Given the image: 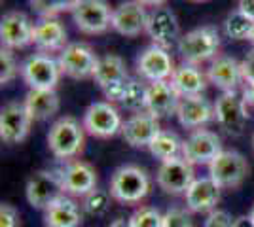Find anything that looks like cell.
Returning a JSON list of instances; mask_svg holds the SVG:
<instances>
[{
  "label": "cell",
  "instance_id": "cell-9",
  "mask_svg": "<svg viewBox=\"0 0 254 227\" xmlns=\"http://www.w3.org/2000/svg\"><path fill=\"white\" fill-rule=\"evenodd\" d=\"M222 142L216 133L209 129H195L182 140V157L190 165H211L222 153Z\"/></svg>",
  "mask_w": 254,
  "mask_h": 227
},
{
  "label": "cell",
  "instance_id": "cell-1",
  "mask_svg": "<svg viewBox=\"0 0 254 227\" xmlns=\"http://www.w3.org/2000/svg\"><path fill=\"white\" fill-rule=\"evenodd\" d=\"M85 129L84 123H80L72 116L59 118L48 133V148L57 159L72 161L80 151L84 150Z\"/></svg>",
  "mask_w": 254,
  "mask_h": 227
},
{
  "label": "cell",
  "instance_id": "cell-6",
  "mask_svg": "<svg viewBox=\"0 0 254 227\" xmlns=\"http://www.w3.org/2000/svg\"><path fill=\"white\" fill-rule=\"evenodd\" d=\"M84 129L95 138H112L118 133H122L124 121L116 110V106L108 100L91 102L84 112Z\"/></svg>",
  "mask_w": 254,
  "mask_h": 227
},
{
  "label": "cell",
  "instance_id": "cell-47",
  "mask_svg": "<svg viewBox=\"0 0 254 227\" xmlns=\"http://www.w3.org/2000/svg\"><path fill=\"white\" fill-rule=\"evenodd\" d=\"M191 2H205V0H191Z\"/></svg>",
  "mask_w": 254,
  "mask_h": 227
},
{
  "label": "cell",
  "instance_id": "cell-13",
  "mask_svg": "<svg viewBox=\"0 0 254 227\" xmlns=\"http://www.w3.org/2000/svg\"><path fill=\"white\" fill-rule=\"evenodd\" d=\"M63 193L70 197H82L97 189V171L93 165L80 159H72L59 171Z\"/></svg>",
  "mask_w": 254,
  "mask_h": 227
},
{
  "label": "cell",
  "instance_id": "cell-39",
  "mask_svg": "<svg viewBox=\"0 0 254 227\" xmlns=\"http://www.w3.org/2000/svg\"><path fill=\"white\" fill-rule=\"evenodd\" d=\"M241 72H243L245 84H254V49L243 59V63H241Z\"/></svg>",
  "mask_w": 254,
  "mask_h": 227
},
{
  "label": "cell",
  "instance_id": "cell-20",
  "mask_svg": "<svg viewBox=\"0 0 254 227\" xmlns=\"http://www.w3.org/2000/svg\"><path fill=\"white\" fill-rule=\"evenodd\" d=\"M180 25L179 19L175 15V11L159 6L148 13V23H146V34L152 38V42L156 45H169L175 38H179Z\"/></svg>",
  "mask_w": 254,
  "mask_h": 227
},
{
  "label": "cell",
  "instance_id": "cell-34",
  "mask_svg": "<svg viewBox=\"0 0 254 227\" xmlns=\"http://www.w3.org/2000/svg\"><path fill=\"white\" fill-rule=\"evenodd\" d=\"M32 10L38 11L42 17H55L61 11H70L76 0H29Z\"/></svg>",
  "mask_w": 254,
  "mask_h": 227
},
{
  "label": "cell",
  "instance_id": "cell-46",
  "mask_svg": "<svg viewBox=\"0 0 254 227\" xmlns=\"http://www.w3.org/2000/svg\"><path fill=\"white\" fill-rule=\"evenodd\" d=\"M251 42H254V29H253V33H251V38H249Z\"/></svg>",
  "mask_w": 254,
  "mask_h": 227
},
{
  "label": "cell",
  "instance_id": "cell-3",
  "mask_svg": "<svg viewBox=\"0 0 254 227\" xmlns=\"http://www.w3.org/2000/svg\"><path fill=\"white\" fill-rule=\"evenodd\" d=\"M218 49H220V34L216 31V27H211V25L197 27L184 36H180L179 40V53L182 61L188 65H201L205 61L216 57Z\"/></svg>",
  "mask_w": 254,
  "mask_h": 227
},
{
  "label": "cell",
  "instance_id": "cell-42",
  "mask_svg": "<svg viewBox=\"0 0 254 227\" xmlns=\"http://www.w3.org/2000/svg\"><path fill=\"white\" fill-rule=\"evenodd\" d=\"M233 227H254V222L249 216H239V218H235Z\"/></svg>",
  "mask_w": 254,
  "mask_h": 227
},
{
  "label": "cell",
  "instance_id": "cell-32",
  "mask_svg": "<svg viewBox=\"0 0 254 227\" xmlns=\"http://www.w3.org/2000/svg\"><path fill=\"white\" fill-rule=\"evenodd\" d=\"M146 91H148V86H144L140 80H129L126 89V95H124V100L122 104L126 106L127 110L131 112H144L146 110Z\"/></svg>",
  "mask_w": 254,
  "mask_h": 227
},
{
  "label": "cell",
  "instance_id": "cell-40",
  "mask_svg": "<svg viewBox=\"0 0 254 227\" xmlns=\"http://www.w3.org/2000/svg\"><path fill=\"white\" fill-rule=\"evenodd\" d=\"M237 10L241 11L243 15H247L251 21H254V0H239Z\"/></svg>",
  "mask_w": 254,
  "mask_h": 227
},
{
  "label": "cell",
  "instance_id": "cell-23",
  "mask_svg": "<svg viewBox=\"0 0 254 227\" xmlns=\"http://www.w3.org/2000/svg\"><path fill=\"white\" fill-rule=\"evenodd\" d=\"M180 95L171 86V82H152L146 91V112L156 118H167L177 114Z\"/></svg>",
  "mask_w": 254,
  "mask_h": 227
},
{
  "label": "cell",
  "instance_id": "cell-7",
  "mask_svg": "<svg viewBox=\"0 0 254 227\" xmlns=\"http://www.w3.org/2000/svg\"><path fill=\"white\" fill-rule=\"evenodd\" d=\"M99 59L101 57L93 51V47L82 42L68 44L57 57L61 72L68 78H72V80L93 78L97 65H99Z\"/></svg>",
  "mask_w": 254,
  "mask_h": 227
},
{
  "label": "cell",
  "instance_id": "cell-27",
  "mask_svg": "<svg viewBox=\"0 0 254 227\" xmlns=\"http://www.w3.org/2000/svg\"><path fill=\"white\" fill-rule=\"evenodd\" d=\"M169 82L171 86L175 87V91L180 95V98L201 95L207 87L205 74L195 65H188V63H182L179 68H175Z\"/></svg>",
  "mask_w": 254,
  "mask_h": 227
},
{
  "label": "cell",
  "instance_id": "cell-31",
  "mask_svg": "<svg viewBox=\"0 0 254 227\" xmlns=\"http://www.w3.org/2000/svg\"><path fill=\"white\" fill-rule=\"evenodd\" d=\"M110 199H112L110 191L97 187V189H93L91 193H87L84 199H82V208H84V212L87 216L101 218L108 212V208H110Z\"/></svg>",
  "mask_w": 254,
  "mask_h": 227
},
{
  "label": "cell",
  "instance_id": "cell-8",
  "mask_svg": "<svg viewBox=\"0 0 254 227\" xmlns=\"http://www.w3.org/2000/svg\"><path fill=\"white\" fill-rule=\"evenodd\" d=\"M61 76L63 72L59 61L46 53L31 55L21 65V78L29 89H55Z\"/></svg>",
  "mask_w": 254,
  "mask_h": 227
},
{
  "label": "cell",
  "instance_id": "cell-4",
  "mask_svg": "<svg viewBox=\"0 0 254 227\" xmlns=\"http://www.w3.org/2000/svg\"><path fill=\"white\" fill-rule=\"evenodd\" d=\"M112 8L106 0H76L70 15L84 34H103L112 29Z\"/></svg>",
  "mask_w": 254,
  "mask_h": 227
},
{
  "label": "cell",
  "instance_id": "cell-2",
  "mask_svg": "<svg viewBox=\"0 0 254 227\" xmlns=\"http://www.w3.org/2000/svg\"><path fill=\"white\" fill-rule=\"evenodd\" d=\"M150 176L138 165H124L114 171L108 191L122 205H137L150 193Z\"/></svg>",
  "mask_w": 254,
  "mask_h": 227
},
{
  "label": "cell",
  "instance_id": "cell-12",
  "mask_svg": "<svg viewBox=\"0 0 254 227\" xmlns=\"http://www.w3.org/2000/svg\"><path fill=\"white\" fill-rule=\"evenodd\" d=\"M193 180H195L193 165H190L182 155L169 161H161L156 173L159 189H163L167 195H184Z\"/></svg>",
  "mask_w": 254,
  "mask_h": 227
},
{
  "label": "cell",
  "instance_id": "cell-16",
  "mask_svg": "<svg viewBox=\"0 0 254 227\" xmlns=\"http://www.w3.org/2000/svg\"><path fill=\"white\" fill-rule=\"evenodd\" d=\"M137 72L144 80L152 82H167L175 72L173 59L165 47L152 44L146 49H142L137 57Z\"/></svg>",
  "mask_w": 254,
  "mask_h": 227
},
{
  "label": "cell",
  "instance_id": "cell-36",
  "mask_svg": "<svg viewBox=\"0 0 254 227\" xmlns=\"http://www.w3.org/2000/svg\"><path fill=\"white\" fill-rule=\"evenodd\" d=\"M163 227H193L190 210L173 206L163 214Z\"/></svg>",
  "mask_w": 254,
  "mask_h": 227
},
{
  "label": "cell",
  "instance_id": "cell-22",
  "mask_svg": "<svg viewBox=\"0 0 254 227\" xmlns=\"http://www.w3.org/2000/svg\"><path fill=\"white\" fill-rule=\"evenodd\" d=\"M177 119L184 129H201L211 119H214V106L203 95L180 98L177 108Z\"/></svg>",
  "mask_w": 254,
  "mask_h": 227
},
{
  "label": "cell",
  "instance_id": "cell-25",
  "mask_svg": "<svg viewBox=\"0 0 254 227\" xmlns=\"http://www.w3.org/2000/svg\"><path fill=\"white\" fill-rule=\"evenodd\" d=\"M32 44L44 53H50V51H59L61 53L68 45L64 25L55 17H42L34 25Z\"/></svg>",
  "mask_w": 254,
  "mask_h": 227
},
{
  "label": "cell",
  "instance_id": "cell-30",
  "mask_svg": "<svg viewBox=\"0 0 254 227\" xmlns=\"http://www.w3.org/2000/svg\"><path fill=\"white\" fill-rule=\"evenodd\" d=\"M254 29V21H251L247 15H243L239 10L230 13L224 21V33L232 40H249Z\"/></svg>",
  "mask_w": 254,
  "mask_h": 227
},
{
  "label": "cell",
  "instance_id": "cell-26",
  "mask_svg": "<svg viewBox=\"0 0 254 227\" xmlns=\"http://www.w3.org/2000/svg\"><path fill=\"white\" fill-rule=\"evenodd\" d=\"M23 104L34 121H46L59 112L61 100L55 89H29Z\"/></svg>",
  "mask_w": 254,
  "mask_h": 227
},
{
  "label": "cell",
  "instance_id": "cell-44",
  "mask_svg": "<svg viewBox=\"0 0 254 227\" xmlns=\"http://www.w3.org/2000/svg\"><path fill=\"white\" fill-rule=\"evenodd\" d=\"M108 227H131V222H129V218L127 220L126 218H116Z\"/></svg>",
  "mask_w": 254,
  "mask_h": 227
},
{
  "label": "cell",
  "instance_id": "cell-29",
  "mask_svg": "<svg viewBox=\"0 0 254 227\" xmlns=\"http://www.w3.org/2000/svg\"><path fill=\"white\" fill-rule=\"evenodd\" d=\"M148 150L159 161H169V159L182 155V140L179 138L177 133L161 129L148 146Z\"/></svg>",
  "mask_w": 254,
  "mask_h": 227
},
{
  "label": "cell",
  "instance_id": "cell-28",
  "mask_svg": "<svg viewBox=\"0 0 254 227\" xmlns=\"http://www.w3.org/2000/svg\"><path fill=\"white\" fill-rule=\"evenodd\" d=\"M95 84L101 87V91H105L108 87L116 86V84H124L129 82L131 78L127 74L126 63L120 55H105L99 59V65H97L95 76H93Z\"/></svg>",
  "mask_w": 254,
  "mask_h": 227
},
{
  "label": "cell",
  "instance_id": "cell-41",
  "mask_svg": "<svg viewBox=\"0 0 254 227\" xmlns=\"http://www.w3.org/2000/svg\"><path fill=\"white\" fill-rule=\"evenodd\" d=\"M243 100L247 106L254 108V84H247V87L243 89Z\"/></svg>",
  "mask_w": 254,
  "mask_h": 227
},
{
  "label": "cell",
  "instance_id": "cell-11",
  "mask_svg": "<svg viewBox=\"0 0 254 227\" xmlns=\"http://www.w3.org/2000/svg\"><path fill=\"white\" fill-rule=\"evenodd\" d=\"M61 195H63L61 176L55 171H38L27 180L25 185L27 203L38 210H46Z\"/></svg>",
  "mask_w": 254,
  "mask_h": 227
},
{
  "label": "cell",
  "instance_id": "cell-14",
  "mask_svg": "<svg viewBox=\"0 0 254 227\" xmlns=\"http://www.w3.org/2000/svg\"><path fill=\"white\" fill-rule=\"evenodd\" d=\"M34 119L23 102H8L0 110V138L6 144H19L29 136Z\"/></svg>",
  "mask_w": 254,
  "mask_h": 227
},
{
  "label": "cell",
  "instance_id": "cell-43",
  "mask_svg": "<svg viewBox=\"0 0 254 227\" xmlns=\"http://www.w3.org/2000/svg\"><path fill=\"white\" fill-rule=\"evenodd\" d=\"M138 4H142V6H154V8H159V6H163L167 0H135Z\"/></svg>",
  "mask_w": 254,
  "mask_h": 227
},
{
  "label": "cell",
  "instance_id": "cell-24",
  "mask_svg": "<svg viewBox=\"0 0 254 227\" xmlns=\"http://www.w3.org/2000/svg\"><path fill=\"white\" fill-rule=\"evenodd\" d=\"M207 80L214 87H218L222 93L235 91L239 84L243 82V72H241V63H237L233 57L220 55L211 63L207 70Z\"/></svg>",
  "mask_w": 254,
  "mask_h": 227
},
{
  "label": "cell",
  "instance_id": "cell-38",
  "mask_svg": "<svg viewBox=\"0 0 254 227\" xmlns=\"http://www.w3.org/2000/svg\"><path fill=\"white\" fill-rule=\"evenodd\" d=\"M233 222H235V218H232L230 212L216 208V210L209 212L203 227H233Z\"/></svg>",
  "mask_w": 254,
  "mask_h": 227
},
{
  "label": "cell",
  "instance_id": "cell-15",
  "mask_svg": "<svg viewBox=\"0 0 254 227\" xmlns=\"http://www.w3.org/2000/svg\"><path fill=\"white\" fill-rule=\"evenodd\" d=\"M34 25L23 11H8L0 19V42L8 49H23L32 44Z\"/></svg>",
  "mask_w": 254,
  "mask_h": 227
},
{
  "label": "cell",
  "instance_id": "cell-17",
  "mask_svg": "<svg viewBox=\"0 0 254 227\" xmlns=\"http://www.w3.org/2000/svg\"><path fill=\"white\" fill-rule=\"evenodd\" d=\"M146 23H148V13L144 6L135 0H124L112 11V31L127 38H135L140 33H144Z\"/></svg>",
  "mask_w": 254,
  "mask_h": 227
},
{
  "label": "cell",
  "instance_id": "cell-10",
  "mask_svg": "<svg viewBox=\"0 0 254 227\" xmlns=\"http://www.w3.org/2000/svg\"><path fill=\"white\" fill-rule=\"evenodd\" d=\"M214 119L228 135L239 136L249 121V110L243 97H239L235 91L222 93L214 102Z\"/></svg>",
  "mask_w": 254,
  "mask_h": 227
},
{
  "label": "cell",
  "instance_id": "cell-35",
  "mask_svg": "<svg viewBox=\"0 0 254 227\" xmlns=\"http://www.w3.org/2000/svg\"><path fill=\"white\" fill-rule=\"evenodd\" d=\"M17 72H21V68H17L15 57L11 53V49L2 47L0 49V84L8 86L11 80H15Z\"/></svg>",
  "mask_w": 254,
  "mask_h": 227
},
{
  "label": "cell",
  "instance_id": "cell-45",
  "mask_svg": "<svg viewBox=\"0 0 254 227\" xmlns=\"http://www.w3.org/2000/svg\"><path fill=\"white\" fill-rule=\"evenodd\" d=\"M249 218L254 222V205H253V208H251V212H249Z\"/></svg>",
  "mask_w": 254,
  "mask_h": 227
},
{
  "label": "cell",
  "instance_id": "cell-18",
  "mask_svg": "<svg viewBox=\"0 0 254 227\" xmlns=\"http://www.w3.org/2000/svg\"><path fill=\"white\" fill-rule=\"evenodd\" d=\"M159 131H161L159 119L144 110V112L133 114L127 121H124L122 135H124V140L129 146H133V148H148Z\"/></svg>",
  "mask_w": 254,
  "mask_h": 227
},
{
  "label": "cell",
  "instance_id": "cell-19",
  "mask_svg": "<svg viewBox=\"0 0 254 227\" xmlns=\"http://www.w3.org/2000/svg\"><path fill=\"white\" fill-rule=\"evenodd\" d=\"M186 208L195 214H209L212 210H216V205L220 201V187L212 182L209 176L195 178L188 191L184 193Z\"/></svg>",
  "mask_w": 254,
  "mask_h": 227
},
{
  "label": "cell",
  "instance_id": "cell-5",
  "mask_svg": "<svg viewBox=\"0 0 254 227\" xmlns=\"http://www.w3.org/2000/svg\"><path fill=\"white\" fill-rule=\"evenodd\" d=\"M249 161L243 153L235 150H224L209 165V178L220 189L239 187L249 176Z\"/></svg>",
  "mask_w": 254,
  "mask_h": 227
},
{
  "label": "cell",
  "instance_id": "cell-21",
  "mask_svg": "<svg viewBox=\"0 0 254 227\" xmlns=\"http://www.w3.org/2000/svg\"><path fill=\"white\" fill-rule=\"evenodd\" d=\"M84 220V208L70 195H61L44 210L46 227H80Z\"/></svg>",
  "mask_w": 254,
  "mask_h": 227
},
{
  "label": "cell",
  "instance_id": "cell-33",
  "mask_svg": "<svg viewBox=\"0 0 254 227\" xmlns=\"http://www.w3.org/2000/svg\"><path fill=\"white\" fill-rule=\"evenodd\" d=\"M131 227H163V214L154 206H140L131 218Z\"/></svg>",
  "mask_w": 254,
  "mask_h": 227
},
{
  "label": "cell",
  "instance_id": "cell-48",
  "mask_svg": "<svg viewBox=\"0 0 254 227\" xmlns=\"http://www.w3.org/2000/svg\"><path fill=\"white\" fill-rule=\"evenodd\" d=\"M253 146H254V135H253Z\"/></svg>",
  "mask_w": 254,
  "mask_h": 227
},
{
  "label": "cell",
  "instance_id": "cell-37",
  "mask_svg": "<svg viewBox=\"0 0 254 227\" xmlns=\"http://www.w3.org/2000/svg\"><path fill=\"white\" fill-rule=\"evenodd\" d=\"M21 218L17 208L10 203H2L0 205V227H19Z\"/></svg>",
  "mask_w": 254,
  "mask_h": 227
}]
</instances>
